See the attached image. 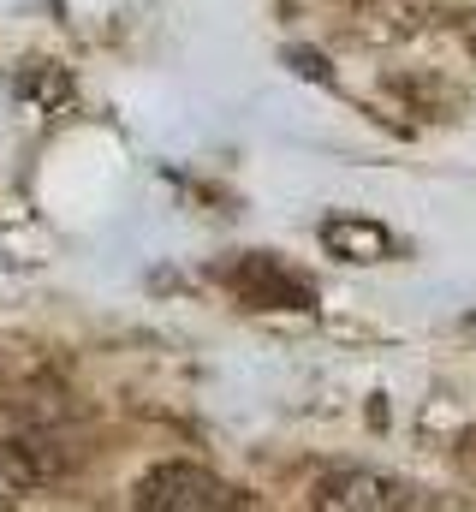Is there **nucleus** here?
<instances>
[{
	"label": "nucleus",
	"instance_id": "2",
	"mask_svg": "<svg viewBox=\"0 0 476 512\" xmlns=\"http://www.w3.org/2000/svg\"><path fill=\"white\" fill-rule=\"evenodd\" d=\"M310 512H411V489L387 471L369 465H340L322 471L310 489Z\"/></svg>",
	"mask_w": 476,
	"mask_h": 512
},
{
	"label": "nucleus",
	"instance_id": "1",
	"mask_svg": "<svg viewBox=\"0 0 476 512\" xmlns=\"http://www.w3.org/2000/svg\"><path fill=\"white\" fill-rule=\"evenodd\" d=\"M131 507L137 512H250V501L233 483H221L215 471L173 459V465H155V471L137 477Z\"/></svg>",
	"mask_w": 476,
	"mask_h": 512
},
{
	"label": "nucleus",
	"instance_id": "3",
	"mask_svg": "<svg viewBox=\"0 0 476 512\" xmlns=\"http://www.w3.org/2000/svg\"><path fill=\"white\" fill-rule=\"evenodd\" d=\"M322 239H328V251H340L346 262H375V256H387V233L369 227V221H328Z\"/></svg>",
	"mask_w": 476,
	"mask_h": 512
}]
</instances>
